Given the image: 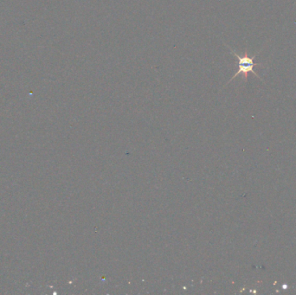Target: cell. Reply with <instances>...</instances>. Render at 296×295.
<instances>
[{
  "label": "cell",
  "instance_id": "1",
  "mask_svg": "<svg viewBox=\"0 0 296 295\" xmlns=\"http://www.w3.org/2000/svg\"><path fill=\"white\" fill-rule=\"evenodd\" d=\"M225 45H226L227 48H229L230 49L231 53L233 54L235 57L238 59V70H237V72L235 73V75H233V77H231V79L228 81V83H230L232 80L235 79L237 75H241V74L243 75V80L244 81H247V80H248V73H250V72L253 73L254 75H256V76L258 77V78L261 80V81H263V80L261 79V77L259 76V75L257 74L256 72L254 70V67L255 66H262V64H259V63H255V62H254V59L256 58V56L257 55L260 53L261 51H259L256 56H253L252 57H250V56L248 55V51H247V50H245V51H244L243 55L240 56V55H238V54L235 52L234 49H232L230 46H228L227 44H225Z\"/></svg>",
  "mask_w": 296,
  "mask_h": 295
}]
</instances>
